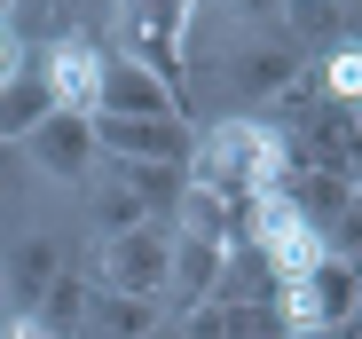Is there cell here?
<instances>
[{
    "instance_id": "23",
    "label": "cell",
    "mask_w": 362,
    "mask_h": 339,
    "mask_svg": "<svg viewBox=\"0 0 362 339\" xmlns=\"http://www.w3.org/2000/svg\"><path fill=\"white\" fill-rule=\"evenodd\" d=\"M0 316H8V268H0Z\"/></svg>"
},
{
    "instance_id": "6",
    "label": "cell",
    "mask_w": 362,
    "mask_h": 339,
    "mask_svg": "<svg viewBox=\"0 0 362 339\" xmlns=\"http://www.w3.org/2000/svg\"><path fill=\"white\" fill-rule=\"evenodd\" d=\"M16 158H32L47 182H95V119L87 110H55V119H40L24 134Z\"/></svg>"
},
{
    "instance_id": "9",
    "label": "cell",
    "mask_w": 362,
    "mask_h": 339,
    "mask_svg": "<svg viewBox=\"0 0 362 339\" xmlns=\"http://www.w3.org/2000/svg\"><path fill=\"white\" fill-rule=\"evenodd\" d=\"M221 260L228 245H205V237H173V260H165V300L181 316H197L213 292H221Z\"/></svg>"
},
{
    "instance_id": "10",
    "label": "cell",
    "mask_w": 362,
    "mask_h": 339,
    "mask_svg": "<svg viewBox=\"0 0 362 339\" xmlns=\"http://www.w3.org/2000/svg\"><path fill=\"white\" fill-rule=\"evenodd\" d=\"M173 339H284V323L268 300H205Z\"/></svg>"
},
{
    "instance_id": "21",
    "label": "cell",
    "mask_w": 362,
    "mask_h": 339,
    "mask_svg": "<svg viewBox=\"0 0 362 339\" xmlns=\"http://www.w3.org/2000/svg\"><path fill=\"white\" fill-rule=\"evenodd\" d=\"M8 339H47V331H40L32 316H16V323H8Z\"/></svg>"
},
{
    "instance_id": "14",
    "label": "cell",
    "mask_w": 362,
    "mask_h": 339,
    "mask_svg": "<svg viewBox=\"0 0 362 339\" xmlns=\"http://www.w3.org/2000/svg\"><path fill=\"white\" fill-rule=\"evenodd\" d=\"M87 276H55V285L40 292V308H32V323L47 331V339H79V323H87Z\"/></svg>"
},
{
    "instance_id": "20",
    "label": "cell",
    "mask_w": 362,
    "mask_h": 339,
    "mask_svg": "<svg viewBox=\"0 0 362 339\" xmlns=\"http://www.w3.org/2000/svg\"><path fill=\"white\" fill-rule=\"evenodd\" d=\"M346 174H354V190H362V119H354V142H346Z\"/></svg>"
},
{
    "instance_id": "12",
    "label": "cell",
    "mask_w": 362,
    "mask_h": 339,
    "mask_svg": "<svg viewBox=\"0 0 362 339\" xmlns=\"http://www.w3.org/2000/svg\"><path fill=\"white\" fill-rule=\"evenodd\" d=\"M228 79L245 87V95H291L299 87V55L284 47V40H260V47H245L228 64Z\"/></svg>"
},
{
    "instance_id": "22",
    "label": "cell",
    "mask_w": 362,
    "mask_h": 339,
    "mask_svg": "<svg viewBox=\"0 0 362 339\" xmlns=\"http://www.w3.org/2000/svg\"><path fill=\"white\" fill-rule=\"evenodd\" d=\"M16 182V150H0V190H8Z\"/></svg>"
},
{
    "instance_id": "11",
    "label": "cell",
    "mask_w": 362,
    "mask_h": 339,
    "mask_svg": "<svg viewBox=\"0 0 362 339\" xmlns=\"http://www.w3.org/2000/svg\"><path fill=\"white\" fill-rule=\"evenodd\" d=\"M40 119H55V95H47V79L24 64L8 87H0V150H16V142H24Z\"/></svg>"
},
{
    "instance_id": "16",
    "label": "cell",
    "mask_w": 362,
    "mask_h": 339,
    "mask_svg": "<svg viewBox=\"0 0 362 339\" xmlns=\"http://www.w3.org/2000/svg\"><path fill=\"white\" fill-rule=\"evenodd\" d=\"M0 268H8V300H32V308H40V292L55 285V276H64V268H55V245H47V237L16 245V253L0 260Z\"/></svg>"
},
{
    "instance_id": "18",
    "label": "cell",
    "mask_w": 362,
    "mask_h": 339,
    "mask_svg": "<svg viewBox=\"0 0 362 339\" xmlns=\"http://www.w3.org/2000/svg\"><path fill=\"white\" fill-rule=\"evenodd\" d=\"M24 71V40H16V24H8V8H0V87H8Z\"/></svg>"
},
{
    "instance_id": "13",
    "label": "cell",
    "mask_w": 362,
    "mask_h": 339,
    "mask_svg": "<svg viewBox=\"0 0 362 339\" xmlns=\"http://www.w3.org/2000/svg\"><path fill=\"white\" fill-rule=\"evenodd\" d=\"M87 331H95V339H150V331H158V300L87 292Z\"/></svg>"
},
{
    "instance_id": "1",
    "label": "cell",
    "mask_w": 362,
    "mask_h": 339,
    "mask_svg": "<svg viewBox=\"0 0 362 339\" xmlns=\"http://www.w3.org/2000/svg\"><path fill=\"white\" fill-rule=\"evenodd\" d=\"M181 182H197V190H213L221 205L245 213L252 197H276V190L291 182V142H284L276 127H260V119H213V127L197 134L189 166H181Z\"/></svg>"
},
{
    "instance_id": "7",
    "label": "cell",
    "mask_w": 362,
    "mask_h": 339,
    "mask_svg": "<svg viewBox=\"0 0 362 339\" xmlns=\"http://www.w3.org/2000/svg\"><path fill=\"white\" fill-rule=\"evenodd\" d=\"M87 119H181V95L165 79H150L127 55H103V87H95V110Z\"/></svg>"
},
{
    "instance_id": "2",
    "label": "cell",
    "mask_w": 362,
    "mask_h": 339,
    "mask_svg": "<svg viewBox=\"0 0 362 339\" xmlns=\"http://www.w3.org/2000/svg\"><path fill=\"white\" fill-rule=\"evenodd\" d=\"M268 308H276L284 339H315V331H339V323L362 308V292H354V268H346V260H323V268H308V276H276Z\"/></svg>"
},
{
    "instance_id": "8",
    "label": "cell",
    "mask_w": 362,
    "mask_h": 339,
    "mask_svg": "<svg viewBox=\"0 0 362 339\" xmlns=\"http://www.w3.org/2000/svg\"><path fill=\"white\" fill-rule=\"evenodd\" d=\"M32 71L47 79L55 110H95V87H103V47H95V32H71V40L40 47V64H32Z\"/></svg>"
},
{
    "instance_id": "17",
    "label": "cell",
    "mask_w": 362,
    "mask_h": 339,
    "mask_svg": "<svg viewBox=\"0 0 362 339\" xmlns=\"http://www.w3.org/2000/svg\"><path fill=\"white\" fill-rule=\"evenodd\" d=\"M95 213H103V245H110V237H127V229H150V221H158V213H150V205L127 190V174L95 182Z\"/></svg>"
},
{
    "instance_id": "19",
    "label": "cell",
    "mask_w": 362,
    "mask_h": 339,
    "mask_svg": "<svg viewBox=\"0 0 362 339\" xmlns=\"http://www.w3.org/2000/svg\"><path fill=\"white\" fill-rule=\"evenodd\" d=\"M291 24L308 32V40H331L339 32V8H291Z\"/></svg>"
},
{
    "instance_id": "3",
    "label": "cell",
    "mask_w": 362,
    "mask_h": 339,
    "mask_svg": "<svg viewBox=\"0 0 362 339\" xmlns=\"http://www.w3.org/2000/svg\"><path fill=\"white\" fill-rule=\"evenodd\" d=\"M165 260H173V229L150 221V229H127L95 245V292H118V300H165Z\"/></svg>"
},
{
    "instance_id": "4",
    "label": "cell",
    "mask_w": 362,
    "mask_h": 339,
    "mask_svg": "<svg viewBox=\"0 0 362 339\" xmlns=\"http://www.w3.org/2000/svg\"><path fill=\"white\" fill-rule=\"evenodd\" d=\"M95 150H110L118 166H189L197 134L189 119H95Z\"/></svg>"
},
{
    "instance_id": "5",
    "label": "cell",
    "mask_w": 362,
    "mask_h": 339,
    "mask_svg": "<svg viewBox=\"0 0 362 339\" xmlns=\"http://www.w3.org/2000/svg\"><path fill=\"white\" fill-rule=\"evenodd\" d=\"M118 24H127V40H134L127 64H142L150 79H165L181 95V40H189L197 8H181V0H165V8H118Z\"/></svg>"
},
{
    "instance_id": "15",
    "label": "cell",
    "mask_w": 362,
    "mask_h": 339,
    "mask_svg": "<svg viewBox=\"0 0 362 339\" xmlns=\"http://www.w3.org/2000/svg\"><path fill=\"white\" fill-rule=\"evenodd\" d=\"M315 95H323L331 110H346V119H362V40H339V47L323 55Z\"/></svg>"
}]
</instances>
